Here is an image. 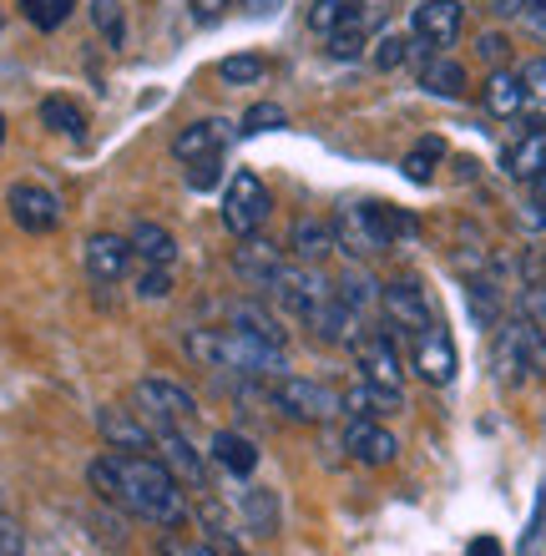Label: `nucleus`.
<instances>
[{"mask_svg": "<svg viewBox=\"0 0 546 556\" xmlns=\"http://www.w3.org/2000/svg\"><path fill=\"white\" fill-rule=\"evenodd\" d=\"M87 481L97 496L122 506L137 521H152V527H182L188 521V491L157 455L112 451L102 460H91Z\"/></svg>", "mask_w": 546, "mask_h": 556, "instance_id": "obj_1", "label": "nucleus"}, {"mask_svg": "<svg viewBox=\"0 0 546 556\" xmlns=\"http://www.w3.org/2000/svg\"><path fill=\"white\" fill-rule=\"evenodd\" d=\"M188 354L203 359L207 369H233L243 380H279L289 369V354L279 344H264V339L243 334V329H192L188 334Z\"/></svg>", "mask_w": 546, "mask_h": 556, "instance_id": "obj_2", "label": "nucleus"}, {"mask_svg": "<svg viewBox=\"0 0 546 556\" xmlns=\"http://www.w3.org/2000/svg\"><path fill=\"white\" fill-rule=\"evenodd\" d=\"M329 223H334V249L350 258H374L395 243L390 223H384V203H344Z\"/></svg>", "mask_w": 546, "mask_h": 556, "instance_id": "obj_3", "label": "nucleus"}, {"mask_svg": "<svg viewBox=\"0 0 546 556\" xmlns=\"http://www.w3.org/2000/svg\"><path fill=\"white\" fill-rule=\"evenodd\" d=\"M268 213H274V198H268L264 177L249 173V167H238L233 182L223 188V228L233 238H253L268 223Z\"/></svg>", "mask_w": 546, "mask_h": 556, "instance_id": "obj_4", "label": "nucleus"}, {"mask_svg": "<svg viewBox=\"0 0 546 556\" xmlns=\"http://www.w3.org/2000/svg\"><path fill=\"white\" fill-rule=\"evenodd\" d=\"M274 405H279L289 420H304V425H325L334 415H344L340 405V390H329L319 380H304V375H279L274 380Z\"/></svg>", "mask_w": 546, "mask_h": 556, "instance_id": "obj_5", "label": "nucleus"}, {"mask_svg": "<svg viewBox=\"0 0 546 556\" xmlns=\"http://www.w3.org/2000/svg\"><path fill=\"white\" fill-rule=\"evenodd\" d=\"M268 293H274V299L294 314V319L309 324L314 314L334 299V283L325 278V268H319V264H283V274L274 278V289H268Z\"/></svg>", "mask_w": 546, "mask_h": 556, "instance_id": "obj_6", "label": "nucleus"}, {"mask_svg": "<svg viewBox=\"0 0 546 556\" xmlns=\"http://www.w3.org/2000/svg\"><path fill=\"white\" fill-rule=\"evenodd\" d=\"M132 400H137V410L148 415V420H163V425H192L198 420V400H192L178 380H163V375L137 380Z\"/></svg>", "mask_w": 546, "mask_h": 556, "instance_id": "obj_7", "label": "nucleus"}, {"mask_svg": "<svg viewBox=\"0 0 546 556\" xmlns=\"http://www.w3.org/2000/svg\"><path fill=\"white\" fill-rule=\"evenodd\" d=\"M460 26H466V5H460V0H420L410 15V30H415V46H420V51L456 46Z\"/></svg>", "mask_w": 546, "mask_h": 556, "instance_id": "obj_8", "label": "nucleus"}, {"mask_svg": "<svg viewBox=\"0 0 546 556\" xmlns=\"http://www.w3.org/2000/svg\"><path fill=\"white\" fill-rule=\"evenodd\" d=\"M5 207H11V218L26 233H56L61 228V198L51 188H41V182H11Z\"/></svg>", "mask_w": 546, "mask_h": 556, "instance_id": "obj_9", "label": "nucleus"}, {"mask_svg": "<svg viewBox=\"0 0 546 556\" xmlns=\"http://www.w3.org/2000/svg\"><path fill=\"white\" fill-rule=\"evenodd\" d=\"M380 308L384 319L395 324V329H405V334H420V329H430L435 324V308H430L426 289L415 283V278H395V283H384L380 289Z\"/></svg>", "mask_w": 546, "mask_h": 556, "instance_id": "obj_10", "label": "nucleus"}, {"mask_svg": "<svg viewBox=\"0 0 546 556\" xmlns=\"http://www.w3.org/2000/svg\"><path fill=\"white\" fill-rule=\"evenodd\" d=\"M148 425H152V451H157V460H163L182 485L203 491V455L182 435V425H163V420H148Z\"/></svg>", "mask_w": 546, "mask_h": 556, "instance_id": "obj_11", "label": "nucleus"}, {"mask_svg": "<svg viewBox=\"0 0 546 556\" xmlns=\"http://www.w3.org/2000/svg\"><path fill=\"white\" fill-rule=\"evenodd\" d=\"M355 359H359V369H365V380L380 384V390H399V380H405V365H399V350H395V334H390V329L359 334Z\"/></svg>", "mask_w": 546, "mask_h": 556, "instance_id": "obj_12", "label": "nucleus"}, {"mask_svg": "<svg viewBox=\"0 0 546 556\" xmlns=\"http://www.w3.org/2000/svg\"><path fill=\"white\" fill-rule=\"evenodd\" d=\"M410 365H415V375H420L426 384H450L456 380V344H450V334H445L441 324H430V329L415 334Z\"/></svg>", "mask_w": 546, "mask_h": 556, "instance_id": "obj_13", "label": "nucleus"}, {"mask_svg": "<svg viewBox=\"0 0 546 556\" xmlns=\"http://www.w3.org/2000/svg\"><path fill=\"white\" fill-rule=\"evenodd\" d=\"M81 258H87V274L97 278V283H122L137 253H132V238H122V233H91L87 249H81Z\"/></svg>", "mask_w": 546, "mask_h": 556, "instance_id": "obj_14", "label": "nucleus"}, {"mask_svg": "<svg viewBox=\"0 0 546 556\" xmlns=\"http://www.w3.org/2000/svg\"><path fill=\"white\" fill-rule=\"evenodd\" d=\"M97 430L112 451H132V455H148L152 451V425L142 410H122V405H106L97 410Z\"/></svg>", "mask_w": 546, "mask_h": 556, "instance_id": "obj_15", "label": "nucleus"}, {"mask_svg": "<svg viewBox=\"0 0 546 556\" xmlns=\"http://www.w3.org/2000/svg\"><path fill=\"white\" fill-rule=\"evenodd\" d=\"M344 451L355 455L359 466H390L399 455V440L384 430L380 420H350V430H344Z\"/></svg>", "mask_w": 546, "mask_h": 556, "instance_id": "obj_16", "label": "nucleus"}, {"mask_svg": "<svg viewBox=\"0 0 546 556\" xmlns=\"http://www.w3.org/2000/svg\"><path fill=\"white\" fill-rule=\"evenodd\" d=\"M223 147H228V122L207 117V122H188V127L173 137V157L203 162V157H223Z\"/></svg>", "mask_w": 546, "mask_h": 556, "instance_id": "obj_17", "label": "nucleus"}, {"mask_svg": "<svg viewBox=\"0 0 546 556\" xmlns=\"http://www.w3.org/2000/svg\"><path fill=\"white\" fill-rule=\"evenodd\" d=\"M526 87H521V72H511V66H496V72L486 76V87H481V106H486L491 117H521L526 112Z\"/></svg>", "mask_w": 546, "mask_h": 556, "instance_id": "obj_18", "label": "nucleus"}, {"mask_svg": "<svg viewBox=\"0 0 546 556\" xmlns=\"http://www.w3.org/2000/svg\"><path fill=\"white\" fill-rule=\"evenodd\" d=\"M233 268H238V278H249L253 289H274V278L283 274V253L253 233V238H243V249H238Z\"/></svg>", "mask_w": 546, "mask_h": 556, "instance_id": "obj_19", "label": "nucleus"}, {"mask_svg": "<svg viewBox=\"0 0 546 556\" xmlns=\"http://www.w3.org/2000/svg\"><path fill=\"white\" fill-rule=\"evenodd\" d=\"M289 253H294V264H325L329 253H334V223L294 218V228H289Z\"/></svg>", "mask_w": 546, "mask_h": 556, "instance_id": "obj_20", "label": "nucleus"}, {"mask_svg": "<svg viewBox=\"0 0 546 556\" xmlns=\"http://www.w3.org/2000/svg\"><path fill=\"white\" fill-rule=\"evenodd\" d=\"M496 369H501V384H521L532 375V365H526V339H521V319L496 324Z\"/></svg>", "mask_w": 546, "mask_h": 556, "instance_id": "obj_21", "label": "nucleus"}, {"mask_svg": "<svg viewBox=\"0 0 546 556\" xmlns=\"http://www.w3.org/2000/svg\"><path fill=\"white\" fill-rule=\"evenodd\" d=\"M127 238H132V253L142 258V264H157V268H173V264H178V238L167 233L163 223L142 218Z\"/></svg>", "mask_w": 546, "mask_h": 556, "instance_id": "obj_22", "label": "nucleus"}, {"mask_svg": "<svg viewBox=\"0 0 546 556\" xmlns=\"http://www.w3.org/2000/svg\"><path fill=\"white\" fill-rule=\"evenodd\" d=\"M238 516H243V527L253 536H274L279 531V496L268 491V485H249L243 496H238Z\"/></svg>", "mask_w": 546, "mask_h": 556, "instance_id": "obj_23", "label": "nucleus"}, {"mask_svg": "<svg viewBox=\"0 0 546 556\" xmlns=\"http://www.w3.org/2000/svg\"><path fill=\"white\" fill-rule=\"evenodd\" d=\"M213 460H218V470H228V476H253V470H258V445H253L249 435H238V430H218V435H213Z\"/></svg>", "mask_w": 546, "mask_h": 556, "instance_id": "obj_24", "label": "nucleus"}, {"mask_svg": "<svg viewBox=\"0 0 546 556\" xmlns=\"http://www.w3.org/2000/svg\"><path fill=\"white\" fill-rule=\"evenodd\" d=\"M340 405H344L350 420H374V415H384V410H399V390H380V384L359 380L355 390H344L340 395Z\"/></svg>", "mask_w": 546, "mask_h": 556, "instance_id": "obj_25", "label": "nucleus"}, {"mask_svg": "<svg viewBox=\"0 0 546 556\" xmlns=\"http://www.w3.org/2000/svg\"><path fill=\"white\" fill-rule=\"evenodd\" d=\"M420 87H426L430 97H441V102H460V97H466V66H460V61H450V56L426 61Z\"/></svg>", "mask_w": 546, "mask_h": 556, "instance_id": "obj_26", "label": "nucleus"}, {"mask_svg": "<svg viewBox=\"0 0 546 556\" xmlns=\"http://www.w3.org/2000/svg\"><path fill=\"white\" fill-rule=\"evenodd\" d=\"M542 167H546V127H532V132L506 152V173L517 177V182H532Z\"/></svg>", "mask_w": 546, "mask_h": 556, "instance_id": "obj_27", "label": "nucleus"}, {"mask_svg": "<svg viewBox=\"0 0 546 556\" xmlns=\"http://www.w3.org/2000/svg\"><path fill=\"white\" fill-rule=\"evenodd\" d=\"M359 15H365L359 0H314L309 26L319 30V36H334V30H344V26H359Z\"/></svg>", "mask_w": 546, "mask_h": 556, "instance_id": "obj_28", "label": "nucleus"}, {"mask_svg": "<svg viewBox=\"0 0 546 556\" xmlns=\"http://www.w3.org/2000/svg\"><path fill=\"white\" fill-rule=\"evenodd\" d=\"M41 127L56 137H81L87 132V112L72 102V97H46L41 102Z\"/></svg>", "mask_w": 546, "mask_h": 556, "instance_id": "obj_29", "label": "nucleus"}, {"mask_svg": "<svg viewBox=\"0 0 546 556\" xmlns=\"http://www.w3.org/2000/svg\"><path fill=\"white\" fill-rule=\"evenodd\" d=\"M228 324H233V329H243V334H253V339H264V344H279V350H283V329H279V319H274L264 304H233Z\"/></svg>", "mask_w": 546, "mask_h": 556, "instance_id": "obj_30", "label": "nucleus"}, {"mask_svg": "<svg viewBox=\"0 0 546 556\" xmlns=\"http://www.w3.org/2000/svg\"><path fill=\"white\" fill-rule=\"evenodd\" d=\"M334 293H340V304H344V308H355L359 319H365L369 308L380 304V283H374V278H369L365 268H350V274H344L340 283H334Z\"/></svg>", "mask_w": 546, "mask_h": 556, "instance_id": "obj_31", "label": "nucleus"}, {"mask_svg": "<svg viewBox=\"0 0 546 556\" xmlns=\"http://www.w3.org/2000/svg\"><path fill=\"white\" fill-rule=\"evenodd\" d=\"M466 304H471V319L481 324V329H496V324H501V293H496V283H486V278H471V283H466Z\"/></svg>", "mask_w": 546, "mask_h": 556, "instance_id": "obj_32", "label": "nucleus"}, {"mask_svg": "<svg viewBox=\"0 0 546 556\" xmlns=\"http://www.w3.org/2000/svg\"><path fill=\"white\" fill-rule=\"evenodd\" d=\"M218 76L228 81V87H258L268 76V61L258 56V51H238V56L218 61Z\"/></svg>", "mask_w": 546, "mask_h": 556, "instance_id": "obj_33", "label": "nucleus"}, {"mask_svg": "<svg viewBox=\"0 0 546 556\" xmlns=\"http://www.w3.org/2000/svg\"><path fill=\"white\" fill-rule=\"evenodd\" d=\"M441 157H445V142H441V137L415 142L410 152H405V177H410V182H430V177H435V167H441Z\"/></svg>", "mask_w": 546, "mask_h": 556, "instance_id": "obj_34", "label": "nucleus"}, {"mask_svg": "<svg viewBox=\"0 0 546 556\" xmlns=\"http://www.w3.org/2000/svg\"><path fill=\"white\" fill-rule=\"evenodd\" d=\"M76 0H21V15H26L36 30H61L72 21Z\"/></svg>", "mask_w": 546, "mask_h": 556, "instance_id": "obj_35", "label": "nucleus"}, {"mask_svg": "<svg viewBox=\"0 0 546 556\" xmlns=\"http://www.w3.org/2000/svg\"><path fill=\"white\" fill-rule=\"evenodd\" d=\"M91 26L102 30L112 46H122V36H127V21H122V0H91Z\"/></svg>", "mask_w": 546, "mask_h": 556, "instance_id": "obj_36", "label": "nucleus"}, {"mask_svg": "<svg viewBox=\"0 0 546 556\" xmlns=\"http://www.w3.org/2000/svg\"><path fill=\"white\" fill-rule=\"evenodd\" d=\"M546 542V485L536 491V511L532 521H526V531H521V542H517V556H536Z\"/></svg>", "mask_w": 546, "mask_h": 556, "instance_id": "obj_37", "label": "nucleus"}, {"mask_svg": "<svg viewBox=\"0 0 546 556\" xmlns=\"http://www.w3.org/2000/svg\"><path fill=\"white\" fill-rule=\"evenodd\" d=\"M405 56H410V41H405V36H399V30H390V36H380V41H374V66H380V72H395V66H405Z\"/></svg>", "mask_w": 546, "mask_h": 556, "instance_id": "obj_38", "label": "nucleus"}, {"mask_svg": "<svg viewBox=\"0 0 546 556\" xmlns=\"http://www.w3.org/2000/svg\"><path fill=\"white\" fill-rule=\"evenodd\" d=\"M274 127H283V106H274V102H258V106H249L243 112V122H238V132H274Z\"/></svg>", "mask_w": 546, "mask_h": 556, "instance_id": "obj_39", "label": "nucleus"}, {"mask_svg": "<svg viewBox=\"0 0 546 556\" xmlns=\"http://www.w3.org/2000/svg\"><path fill=\"white\" fill-rule=\"evenodd\" d=\"M521 314H526L536 329H546V278H526V283H521Z\"/></svg>", "mask_w": 546, "mask_h": 556, "instance_id": "obj_40", "label": "nucleus"}, {"mask_svg": "<svg viewBox=\"0 0 546 556\" xmlns=\"http://www.w3.org/2000/svg\"><path fill=\"white\" fill-rule=\"evenodd\" d=\"M521 339H526V365H532V375L546 380V329H536V324L521 314Z\"/></svg>", "mask_w": 546, "mask_h": 556, "instance_id": "obj_41", "label": "nucleus"}, {"mask_svg": "<svg viewBox=\"0 0 546 556\" xmlns=\"http://www.w3.org/2000/svg\"><path fill=\"white\" fill-rule=\"evenodd\" d=\"M137 293H142V299H167V293H173V274L157 268V264H148L142 274H137Z\"/></svg>", "mask_w": 546, "mask_h": 556, "instance_id": "obj_42", "label": "nucleus"}, {"mask_svg": "<svg viewBox=\"0 0 546 556\" xmlns=\"http://www.w3.org/2000/svg\"><path fill=\"white\" fill-rule=\"evenodd\" d=\"M475 56L486 61V66H506V56H511V41H506L501 30H486V36H475Z\"/></svg>", "mask_w": 546, "mask_h": 556, "instance_id": "obj_43", "label": "nucleus"}, {"mask_svg": "<svg viewBox=\"0 0 546 556\" xmlns=\"http://www.w3.org/2000/svg\"><path fill=\"white\" fill-rule=\"evenodd\" d=\"M359 51H365V36H359V26H344V30H334V36H329V56L350 61V56H359Z\"/></svg>", "mask_w": 546, "mask_h": 556, "instance_id": "obj_44", "label": "nucleus"}, {"mask_svg": "<svg viewBox=\"0 0 546 556\" xmlns=\"http://www.w3.org/2000/svg\"><path fill=\"white\" fill-rule=\"evenodd\" d=\"M517 223H521V233H542L546 228V198H526V203H517Z\"/></svg>", "mask_w": 546, "mask_h": 556, "instance_id": "obj_45", "label": "nucleus"}, {"mask_svg": "<svg viewBox=\"0 0 546 556\" xmlns=\"http://www.w3.org/2000/svg\"><path fill=\"white\" fill-rule=\"evenodd\" d=\"M521 87H526L532 102H546V56H532L521 66Z\"/></svg>", "mask_w": 546, "mask_h": 556, "instance_id": "obj_46", "label": "nucleus"}, {"mask_svg": "<svg viewBox=\"0 0 546 556\" xmlns=\"http://www.w3.org/2000/svg\"><path fill=\"white\" fill-rule=\"evenodd\" d=\"M218 182V157H203V162H188V188L192 192H207Z\"/></svg>", "mask_w": 546, "mask_h": 556, "instance_id": "obj_47", "label": "nucleus"}, {"mask_svg": "<svg viewBox=\"0 0 546 556\" xmlns=\"http://www.w3.org/2000/svg\"><path fill=\"white\" fill-rule=\"evenodd\" d=\"M0 556H26V531L11 516H0Z\"/></svg>", "mask_w": 546, "mask_h": 556, "instance_id": "obj_48", "label": "nucleus"}, {"mask_svg": "<svg viewBox=\"0 0 546 556\" xmlns=\"http://www.w3.org/2000/svg\"><path fill=\"white\" fill-rule=\"evenodd\" d=\"M228 5H233V0H188V11H192V21H198V26L223 21V15H228Z\"/></svg>", "mask_w": 546, "mask_h": 556, "instance_id": "obj_49", "label": "nucleus"}, {"mask_svg": "<svg viewBox=\"0 0 546 556\" xmlns=\"http://www.w3.org/2000/svg\"><path fill=\"white\" fill-rule=\"evenodd\" d=\"M521 21H526V30H532L536 41H546V0H526Z\"/></svg>", "mask_w": 546, "mask_h": 556, "instance_id": "obj_50", "label": "nucleus"}, {"mask_svg": "<svg viewBox=\"0 0 546 556\" xmlns=\"http://www.w3.org/2000/svg\"><path fill=\"white\" fill-rule=\"evenodd\" d=\"M466 556H501V542H496V536H475V542L466 546Z\"/></svg>", "mask_w": 546, "mask_h": 556, "instance_id": "obj_51", "label": "nucleus"}, {"mask_svg": "<svg viewBox=\"0 0 546 556\" xmlns=\"http://www.w3.org/2000/svg\"><path fill=\"white\" fill-rule=\"evenodd\" d=\"M491 11L496 15H521L526 11V0H491Z\"/></svg>", "mask_w": 546, "mask_h": 556, "instance_id": "obj_52", "label": "nucleus"}, {"mask_svg": "<svg viewBox=\"0 0 546 556\" xmlns=\"http://www.w3.org/2000/svg\"><path fill=\"white\" fill-rule=\"evenodd\" d=\"M243 11H249V15H268V11H279V0H243Z\"/></svg>", "mask_w": 546, "mask_h": 556, "instance_id": "obj_53", "label": "nucleus"}, {"mask_svg": "<svg viewBox=\"0 0 546 556\" xmlns=\"http://www.w3.org/2000/svg\"><path fill=\"white\" fill-rule=\"evenodd\" d=\"M532 192H536V198H546V167H542V173L532 177Z\"/></svg>", "mask_w": 546, "mask_h": 556, "instance_id": "obj_54", "label": "nucleus"}, {"mask_svg": "<svg viewBox=\"0 0 546 556\" xmlns=\"http://www.w3.org/2000/svg\"><path fill=\"white\" fill-rule=\"evenodd\" d=\"M0 147H5V112H0Z\"/></svg>", "mask_w": 546, "mask_h": 556, "instance_id": "obj_55", "label": "nucleus"}, {"mask_svg": "<svg viewBox=\"0 0 546 556\" xmlns=\"http://www.w3.org/2000/svg\"><path fill=\"white\" fill-rule=\"evenodd\" d=\"M0 506H5V496H0Z\"/></svg>", "mask_w": 546, "mask_h": 556, "instance_id": "obj_56", "label": "nucleus"}]
</instances>
